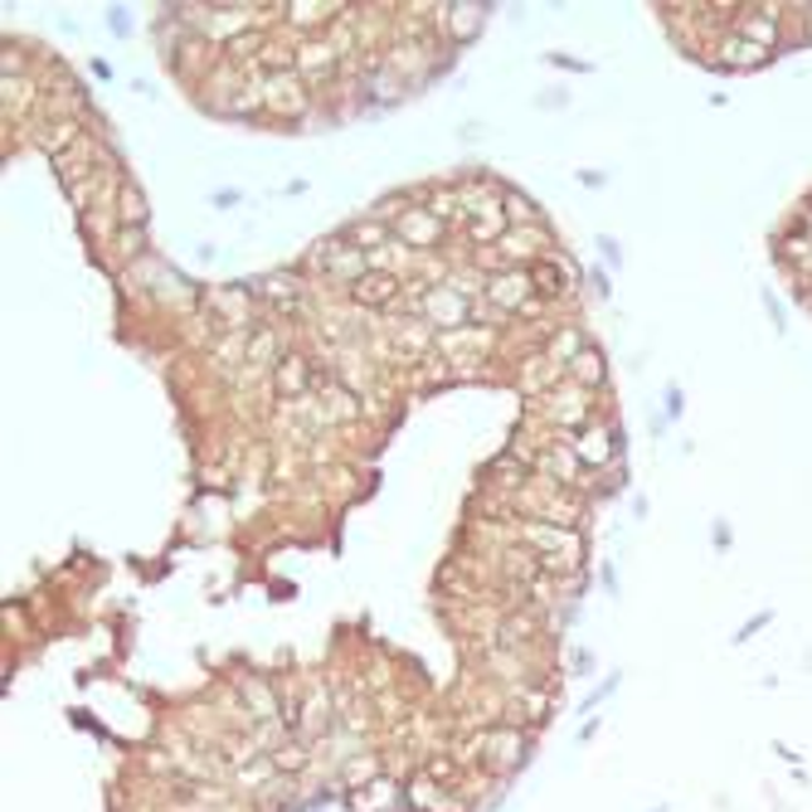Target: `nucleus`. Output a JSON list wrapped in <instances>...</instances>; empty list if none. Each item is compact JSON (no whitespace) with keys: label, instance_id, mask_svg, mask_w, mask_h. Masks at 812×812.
<instances>
[{"label":"nucleus","instance_id":"nucleus-1","mask_svg":"<svg viewBox=\"0 0 812 812\" xmlns=\"http://www.w3.org/2000/svg\"><path fill=\"white\" fill-rule=\"evenodd\" d=\"M258 93H263V113L268 117L302 122L306 113H312V89H306L302 73H263Z\"/></svg>","mask_w":812,"mask_h":812},{"label":"nucleus","instance_id":"nucleus-2","mask_svg":"<svg viewBox=\"0 0 812 812\" xmlns=\"http://www.w3.org/2000/svg\"><path fill=\"white\" fill-rule=\"evenodd\" d=\"M525 749H531V735L516 730V725H497V730H482V764L507 779L525 764Z\"/></svg>","mask_w":812,"mask_h":812},{"label":"nucleus","instance_id":"nucleus-3","mask_svg":"<svg viewBox=\"0 0 812 812\" xmlns=\"http://www.w3.org/2000/svg\"><path fill=\"white\" fill-rule=\"evenodd\" d=\"M783 15H789V6H740V15H735V34H745L749 44L779 54V49H783Z\"/></svg>","mask_w":812,"mask_h":812},{"label":"nucleus","instance_id":"nucleus-4","mask_svg":"<svg viewBox=\"0 0 812 812\" xmlns=\"http://www.w3.org/2000/svg\"><path fill=\"white\" fill-rule=\"evenodd\" d=\"M594 389H580V385H570L564 379L560 389H550L545 395V418L555 428H564V434H580V428H589V414H594Z\"/></svg>","mask_w":812,"mask_h":812},{"label":"nucleus","instance_id":"nucleus-5","mask_svg":"<svg viewBox=\"0 0 812 812\" xmlns=\"http://www.w3.org/2000/svg\"><path fill=\"white\" fill-rule=\"evenodd\" d=\"M418 312H424V322L434 326V331H458V326H467V298L458 288H448V282H434V288L424 292V302H418Z\"/></svg>","mask_w":812,"mask_h":812},{"label":"nucleus","instance_id":"nucleus-6","mask_svg":"<svg viewBox=\"0 0 812 812\" xmlns=\"http://www.w3.org/2000/svg\"><path fill=\"white\" fill-rule=\"evenodd\" d=\"M710 64H716V69H725V73H749V69H764V64H773V54H769V49H759V44H749L745 34L725 30L720 40L710 44Z\"/></svg>","mask_w":812,"mask_h":812},{"label":"nucleus","instance_id":"nucleus-7","mask_svg":"<svg viewBox=\"0 0 812 812\" xmlns=\"http://www.w3.org/2000/svg\"><path fill=\"white\" fill-rule=\"evenodd\" d=\"M501 263L507 268H535L540 258H550L555 249H550V233L545 225H531V229H507L501 233Z\"/></svg>","mask_w":812,"mask_h":812},{"label":"nucleus","instance_id":"nucleus-8","mask_svg":"<svg viewBox=\"0 0 812 812\" xmlns=\"http://www.w3.org/2000/svg\"><path fill=\"white\" fill-rule=\"evenodd\" d=\"M531 268H501V273H491L487 278V288H482V298L497 306V312H521L525 302H531Z\"/></svg>","mask_w":812,"mask_h":812},{"label":"nucleus","instance_id":"nucleus-9","mask_svg":"<svg viewBox=\"0 0 812 812\" xmlns=\"http://www.w3.org/2000/svg\"><path fill=\"white\" fill-rule=\"evenodd\" d=\"M395 239L404 243V249H438V239H443V219L434 215L428 205H409L404 215L395 219Z\"/></svg>","mask_w":812,"mask_h":812},{"label":"nucleus","instance_id":"nucleus-10","mask_svg":"<svg viewBox=\"0 0 812 812\" xmlns=\"http://www.w3.org/2000/svg\"><path fill=\"white\" fill-rule=\"evenodd\" d=\"M570 452L580 458L584 467H613L618 462V434H613L608 424H589V428H580V434L570 438Z\"/></svg>","mask_w":812,"mask_h":812},{"label":"nucleus","instance_id":"nucleus-11","mask_svg":"<svg viewBox=\"0 0 812 812\" xmlns=\"http://www.w3.org/2000/svg\"><path fill=\"white\" fill-rule=\"evenodd\" d=\"M574 282H580V273H574V263L560 249L550 258H540V263L531 268V288L540 292V298H570Z\"/></svg>","mask_w":812,"mask_h":812},{"label":"nucleus","instance_id":"nucleus-12","mask_svg":"<svg viewBox=\"0 0 812 812\" xmlns=\"http://www.w3.org/2000/svg\"><path fill=\"white\" fill-rule=\"evenodd\" d=\"M434 24L448 30L452 44H467V40H477V30L487 24V6H467V0H458V6H438Z\"/></svg>","mask_w":812,"mask_h":812},{"label":"nucleus","instance_id":"nucleus-13","mask_svg":"<svg viewBox=\"0 0 812 812\" xmlns=\"http://www.w3.org/2000/svg\"><path fill=\"white\" fill-rule=\"evenodd\" d=\"M346 803H351V812H395L404 803V789H399V779L379 773V779H371L365 789H355Z\"/></svg>","mask_w":812,"mask_h":812},{"label":"nucleus","instance_id":"nucleus-14","mask_svg":"<svg viewBox=\"0 0 812 812\" xmlns=\"http://www.w3.org/2000/svg\"><path fill=\"white\" fill-rule=\"evenodd\" d=\"M346 10L351 6H331V0H322V6H316V0H292V6L282 10V20H288L292 30H322L326 34Z\"/></svg>","mask_w":812,"mask_h":812},{"label":"nucleus","instance_id":"nucleus-15","mask_svg":"<svg viewBox=\"0 0 812 812\" xmlns=\"http://www.w3.org/2000/svg\"><path fill=\"white\" fill-rule=\"evenodd\" d=\"M336 64H341V54H336V44H331L326 34H322V40H302L298 44V73H302L306 83H312V79H331V73H336Z\"/></svg>","mask_w":812,"mask_h":812},{"label":"nucleus","instance_id":"nucleus-16","mask_svg":"<svg viewBox=\"0 0 812 812\" xmlns=\"http://www.w3.org/2000/svg\"><path fill=\"white\" fill-rule=\"evenodd\" d=\"M79 142H83V122L79 117H49L44 127H40V137H34V146H40V152H49L54 162L69 152V146H79Z\"/></svg>","mask_w":812,"mask_h":812},{"label":"nucleus","instance_id":"nucleus-17","mask_svg":"<svg viewBox=\"0 0 812 812\" xmlns=\"http://www.w3.org/2000/svg\"><path fill=\"white\" fill-rule=\"evenodd\" d=\"M580 467H584V462L574 458L570 448H545V452H540V458H535V472L545 477V482L555 487V491L574 487V472H580Z\"/></svg>","mask_w":812,"mask_h":812},{"label":"nucleus","instance_id":"nucleus-18","mask_svg":"<svg viewBox=\"0 0 812 812\" xmlns=\"http://www.w3.org/2000/svg\"><path fill=\"white\" fill-rule=\"evenodd\" d=\"M239 700L249 706V716H253L258 725H263V720H282V706H278L273 686L258 681V676H243V681H239Z\"/></svg>","mask_w":812,"mask_h":812},{"label":"nucleus","instance_id":"nucleus-19","mask_svg":"<svg viewBox=\"0 0 812 812\" xmlns=\"http://www.w3.org/2000/svg\"><path fill=\"white\" fill-rule=\"evenodd\" d=\"M209 306H215L219 322L229 331H249V292L243 288H215L209 292Z\"/></svg>","mask_w":812,"mask_h":812},{"label":"nucleus","instance_id":"nucleus-20","mask_svg":"<svg viewBox=\"0 0 812 812\" xmlns=\"http://www.w3.org/2000/svg\"><path fill=\"white\" fill-rule=\"evenodd\" d=\"M604 375H608V361H604V351H598V346L580 351L570 365H564V379L580 385V389H598V385H604Z\"/></svg>","mask_w":812,"mask_h":812},{"label":"nucleus","instance_id":"nucleus-21","mask_svg":"<svg viewBox=\"0 0 812 812\" xmlns=\"http://www.w3.org/2000/svg\"><path fill=\"white\" fill-rule=\"evenodd\" d=\"M351 298L361 302V306H389V302L399 298V278L395 273H365L351 288Z\"/></svg>","mask_w":812,"mask_h":812},{"label":"nucleus","instance_id":"nucleus-22","mask_svg":"<svg viewBox=\"0 0 812 812\" xmlns=\"http://www.w3.org/2000/svg\"><path fill=\"white\" fill-rule=\"evenodd\" d=\"M282 399H306V385H312V361L306 355H288V361L273 371Z\"/></svg>","mask_w":812,"mask_h":812},{"label":"nucleus","instance_id":"nucleus-23","mask_svg":"<svg viewBox=\"0 0 812 812\" xmlns=\"http://www.w3.org/2000/svg\"><path fill=\"white\" fill-rule=\"evenodd\" d=\"M389 239H395V225H385V219H375V215L355 219V225L346 229V243H355V249H361V253H375V249H385Z\"/></svg>","mask_w":812,"mask_h":812},{"label":"nucleus","instance_id":"nucleus-24","mask_svg":"<svg viewBox=\"0 0 812 812\" xmlns=\"http://www.w3.org/2000/svg\"><path fill=\"white\" fill-rule=\"evenodd\" d=\"M434 346L443 355H462V351H477L482 355L491 346V331H477V326H458V331H443V336L434 341Z\"/></svg>","mask_w":812,"mask_h":812},{"label":"nucleus","instance_id":"nucleus-25","mask_svg":"<svg viewBox=\"0 0 812 812\" xmlns=\"http://www.w3.org/2000/svg\"><path fill=\"white\" fill-rule=\"evenodd\" d=\"M146 215H152V209H146V195L137 190V180L127 176V186L117 190V219H122V229H146Z\"/></svg>","mask_w":812,"mask_h":812},{"label":"nucleus","instance_id":"nucleus-26","mask_svg":"<svg viewBox=\"0 0 812 812\" xmlns=\"http://www.w3.org/2000/svg\"><path fill=\"white\" fill-rule=\"evenodd\" d=\"M564 375V365H555L550 361V355H531V361H525V371H521V385L531 389V395H540V389H555V379Z\"/></svg>","mask_w":812,"mask_h":812},{"label":"nucleus","instance_id":"nucleus-27","mask_svg":"<svg viewBox=\"0 0 812 812\" xmlns=\"http://www.w3.org/2000/svg\"><path fill=\"white\" fill-rule=\"evenodd\" d=\"M371 779H379V754H371V749H361V754H351L346 764H341V783L355 793V789H365Z\"/></svg>","mask_w":812,"mask_h":812},{"label":"nucleus","instance_id":"nucleus-28","mask_svg":"<svg viewBox=\"0 0 812 812\" xmlns=\"http://www.w3.org/2000/svg\"><path fill=\"white\" fill-rule=\"evenodd\" d=\"M501 209H507V225H511V229H531V225H540L535 200H531V195H521V190H501Z\"/></svg>","mask_w":812,"mask_h":812},{"label":"nucleus","instance_id":"nucleus-29","mask_svg":"<svg viewBox=\"0 0 812 812\" xmlns=\"http://www.w3.org/2000/svg\"><path fill=\"white\" fill-rule=\"evenodd\" d=\"M273 355H278V331H258V336L249 341V355H243V379H253L258 371H268L273 365Z\"/></svg>","mask_w":812,"mask_h":812},{"label":"nucleus","instance_id":"nucleus-30","mask_svg":"<svg viewBox=\"0 0 812 812\" xmlns=\"http://www.w3.org/2000/svg\"><path fill=\"white\" fill-rule=\"evenodd\" d=\"M580 351H589V341L580 336V326H560L555 336H550V351H545V355H550L555 365H570Z\"/></svg>","mask_w":812,"mask_h":812},{"label":"nucleus","instance_id":"nucleus-31","mask_svg":"<svg viewBox=\"0 0 812 812\" xmlns=\"http://www.w3.org/2000/svg\"><path fill=\"white\" fill-rule=\"evenodd\" d=\"M316 759V749H306V740H288L282 749H273V764L282 769V773H298V769H306Z\"/></svg>","mask_w":812,"mask_h":812},{"label":"nucleus","instance_id":"nucleus-32","mask_svg":"<svg viewBox=\"0 0 812 812\" xmlns=\"http://www.w3.org/2000/svg\"><path fill=\"white\" fill-rule=\"evenodd\" d=\"M146 229H122L117 233V258L122 263H146Z\"/></svg>","mask_w":812,"mask_h":812},{"label":"nucleus","instance_id":"nucleus-33","mask_svg":"<svg viewBox=\"0 0 812 812\" xmlns=\"http://www.w3.org/2000/svg\"><path fill=\"white\" fill-rule=\"evenodd\" d=\"M298 288H302V282L292 273H273V278L258 282V292H263L268 302H292V298H298Z\"/></svg>","mask_w":812,"mask_h":812},{"label":"nucleus","instance_id":"nucleus-34","mask_svg":"<svg viewBox=\"0 0 812 812\" xmlns=\"http://www.w3.org/2000/svg\"><path fill=\"white\" fill-rule=\"evenodd\" d=\"M355 414H361V404H355L346 389H331V395H326V418H341V424H346V418H355Z\"/></svg>","mask_w":812,"mask_h":812},{"label":"nucleus","instance_id":"nucleus-35","mask_svg":"<svg viewBox=\"0 0 812 812\" xmlns=\"http://www.w3.org/2000/svg\"><path fill=\"white\" fill-rule=\"evenodd\" d=\"M793 20H798V44H812V6H793Z\"/></svg>","mask_w":812,"mask_h":812},{"label":"nucleus","instance_id":"nucleus-36","mask_svg":"<svg viewBox=\"0 0 812 812\" xmlns=\"http://www.w3.org/2000/svg\"><path fill=\"white\" fill-rule=\"evenodd\" d=\"M789 229H798L803 239H812V200H803V205L793 209V225H789Z\"/></svg>","mask_w":812,"mask_h":812},{"label":"nucleus","instance_id":"nucleus-37","mask_svg":"<svg viewBox=\"0 0 812 812\" xmlns=\"http://www.w3.org/2000/svg\"><path fill=\"white\" fill-rule=\"evenodd\" d=\"M667 414H672V418L681 414V389H667Z\"/></svg>","mask_w":812,"mask_h":812}]
</instances>
